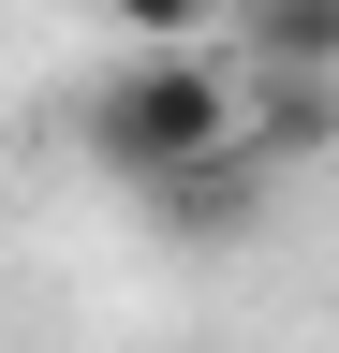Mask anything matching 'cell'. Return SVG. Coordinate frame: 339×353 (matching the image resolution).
Listing matches in <instances>:
<instances>
[{
	"label": "cell",
	"mask_w": 339,
	"mask_h": 353,
	"mask_svg": "<svg viewBox=\"0 0 339 353\" xmlns=\"http://www.w3.org/2000/svg\"><path fill=\"white\" fill-rule=\"evenodd\" d=\"M104 15H118V30H133V59H192V44H206V30H222V15H236V0H104Z\"/></svg>",
	"instance_id": "5b68a950"
},
{
	"label": "cell",
	"mask_w": 339,
	"mask_h": 353,
	"mask_svg": "<svg viewBox=\"0 0 339 353\" xmlns=\"http://www.w3.org/2000/svg\"><path fill=\"white\" fill-rule=\"evenodd\" d=\"M236 88H251L236 148L266 162V176H310V162H339V74H236Z\"/></svg>",
	"instance_id": "7a4b0ae2"
},
{
	"label": "cell",
	"mask_w": 339,
	"mask_h": 353,
	"mask_svg": "<svg viewBox=\"0 0 339 353\" xmlns=\"http://www.w3.org/2000/svg\"><path fill=\"white\" fill-rule=\"evenodd\" d=\"M236 118H251V88H236L222 44H192V59H118L89 88V162L133 176V192H177L192 162L236 148Z\"/></svg>",
	"instance_id": "6da1fadb"
},
{
	"label": "cell",
	"mask_w": 339,
	"mask_h": 353,
	"mask_svg": "<svg viewBox=\"0 0 339 353\" xmlns=\"http://www.w3.org/2000/svg\"><path fill=\"white\" fill-rule=\"evenodd\" d=\"M266 192H280V176L251 162V148H222V162H192L177 192H148V221H162L177 250H236L251 221H266Z\"/></svg>",
	"instance_id": "3957f363"
},
{
	"label": "cell",
	"mask_w": 339,
	"mask_h": 353,
	"mask_svg": "<svg viewBox=\"0 0 339 353\" xmlns=\"http://www.w3.org/2000/svg\"><path fill=\"white\" fill-rule=\"evenodd\" d=\"M236 74H339V0H236Z\"/></svg>",
	"instance_id": "277c9868"
}]
</instances>
